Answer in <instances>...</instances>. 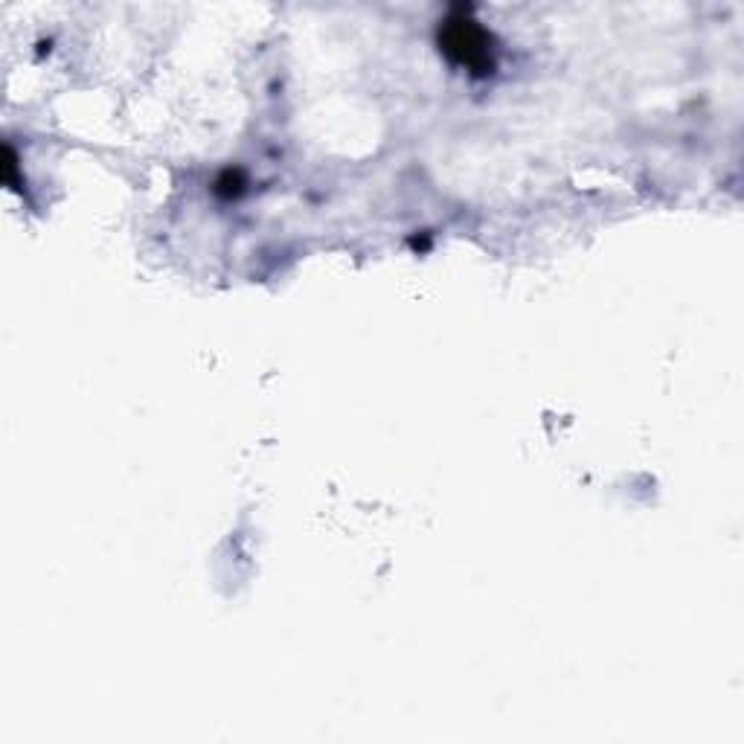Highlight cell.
I'll use <instances>...</instances> for the list:
<instances>
[{"instance_id":"1","label":"cell","mask_w":744,"mask_h":744,"mask_svg":"<svg viewBox=\"0 0 744 744\" xmlns=\"http://www.w3.org/2000/svg\"><path fill=\"white\" fill-rule=\"evenodd\" d=\"M439 53L448 64L466 70L468 77L486 79L498 68V44L495 35L475 18L471 7H451L448 16L439 21L437 30Z\"/></svg>"},{"instance_id":"2","label":"cell","mask_w":744,"mask_h":744,"mask_svg":"<svg viewBox=\"0 0 744 744\" xmlns=\"http://www.w3.org/2000/svg\"><path fill=\"white\" fill-rule=\"evenodd\" d=\"M242 184H245V181H242V175H233V172H224V177L222 181H218V184H215V192H222V195H227V198H236L238 192H242Z\"/></svg>"}]
</instances>
